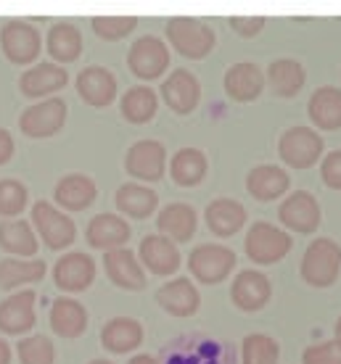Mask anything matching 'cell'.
<instances>
[{"label": "cell", "mask_w": 341, "mask_h": 364, "mask_svg": "<svg viewBox=\"0 0 341 364\" xmlns=\"http://www.w3.org/2000/svg\"><path fill=\"white\" fill-rule=\"evenodd\" d=\"M167 40L169 46L175 48L183 58H191V61H201L212 53L214 46H217V35L214 29H209L204 21L191 16H175L167 21Z\"/></svg>", "instance_id": "obj_1"}, {"label": "cell", "mask_w": 341, "mask_h": 364, "mask_svg": "<svg viewBox=\"0 0 341 364\" xmlns=\"http://www.w3.org/2000/svg\"><path fill=\"white\" fill-rule=\"evenodd\" d=\"M341 272V246L331 237H318L307 246L299 274L313 288H328Z\"/></svg>", "instance_id": "obj_2"}, {"label": "cell", "mask_w": 341, "mask_h": 364, "mask_svg": "<svg viewBox=\"0 0 341 364\" xmlns=\"http://www.w3.org/2000/svg\"><path fill=\"white\" fill-rule=\"evenodd\" d=\"M32 228L51 251H64L77 240V225L51 200L32 203Z\"/></svg>", "instance_id": "obj_3"}, {"label": "cell", "mask_w": 341, "mask_h": 364, "mask_svg": "<svg viewBox=\"0 0 341 364\" xmlns=\"http://www.w3.org/2000/svg\"><path fill=\"white\" fill-rule=\"evenodd\" d=\"M0 50L11 64L35 66L37 55L43 50V35L24 18H9L0 29Z\"/></svg>", "instance_id": "obj_4"}, {"label": "cell", "mask_w": 341, "mask_h": 364, "mask_svg": "<svg viewBox=\"0 0 341 364\" xmlns=\"http://www.w3.org/2000/svg\"><path fill=\"white\" fill-rule=\"evenodd\" d=\"M323 135H318V129L296 124L288 127L280 140H278V156L294 169H310L318 164V159H323Z\"/></svg>", "instance_id": "obj_5"}, {"label": "cell", "mask_w": 341, "mask_h": 364, "mask_svg": "<svg viewBox=\"0 0 341 364\" xmlns=\"http://www.w3.org/2000/svg\"><path fill=\"white\" fill-rule=\"evenodd\" d=\"M291 235L286 230L276 228L270 222H254L246 232V240H243V251L249 256L254 264H276L283 256L291 251Z\"/></svg>", "instance_id": "obj_6"}, {"label": "cell", "mask_w": 341, "mask_h": 364, "mask_svg": "<svg viewBox=\"0 0 341 364\" xmlns=\"http://www.w3.org/2000/svg\"><path fill=\"white\" fill-rule=\"evenodd\" d=\"M233 267H236V254L225 243H199L188 256V269L204 285L228 280Z\"/></svg>", "instance_id": "obj_7"}, {"label": "cell", "mask_w": 341, "mask_h": 364, "mask_svg": "<svg viewBox=\"0 0 341 364\" xmlns=\"http://www.w3.org/2000/svg\"><path fill=\"white\" fill-rule=\"evenodd\" d=\"M127 66L138 80H146V82L159 80V77L169 69V48H167L164 40L157 35L138 37V40L130 46Z\"/></svg>", "instance_id": "obj_8"}, {"label": "cell", "mask_w": 341, "mask_h": 364, "mask_svg": "<svg viewBox=\"0 0 341 364\" xmlns=\"http://www.w3.org/2000/svg\"><path fill=\"white\" fill-rule=\"evenodd\" d=\"M66 124V103L58 95L37 100L21 111L19 129L27 137H53Z\"/></svg>", "instance_id": "obj_9"}, {"label": "cell", "mask_w": 341, "mask_h": 364, "mask_svg": "<svg viewBox=\"0 0 341 364\" xmlns=\"http://www.w3.org/2000/svg\"><path fill=\"white\" fill-rule=\"evenodd\" d=\"M278 219H280L283 228L294 230L299 235H310L320 228L323 211H320V203L310 191H294L288 198L280 200Z\"/></svg>", "instance_id": "obj_10"}, {"label": "cell", "mask_w": 341, "mask_h": 364, "mask_svg": "<svg viewBox=\"0 0 341 364\" xmlns=\"http://www.w3.org/2000/svg\"><path fill=\"white\" fill-rule=\"evenodd\" d=\"M125 169L135 182H159L167 172V148L159 140H138L127 148Z\"/></svg>", "instance_id": "obj_11"}, {"label": "cell", "mask_w": 341, "mask_h": 364, "mask_svg": "<svg viewBox=\"0 0 341 364\" xmlns=\"http://www.w3.org/2000/svg\"><path fill=\"white\" fill-rule=\"evenodd\" d=\"M37 293L32 288L11 293L6 301H0V333L6 336H27L37 322Z\"/></svg>", "instance_id": "obj_12"}, {"label": "cell", "mask_w": 341, "mask_h": 364, "mask_svg": "<svg viewBox=\"0 0 341 364\" xmlns=\"http://www.w3.org/2000/svg\"><path fill=\"white\" fill-rule=\"evenodd\" d=\"M95 280V262L85 251H69L53 264V282L64 293H83Z\"/></svg>", "instance_id": "obj_13"}, {"label": "cell", "mask_w": 341, "mask_h": 364, "mask_svg": "<svg viewBox=\"0 0 341 364\" xmlns=\"http://www.w3.org/2000/svg\"><path fill=\"white\" fill-rule=\"evenodd\" d=\"M154 301L172 317H194L201 306V293L191 282V277H175V280L159 285Z\"/></svg>", "instance_id": "obj_14"}, {"label": "cell", "mask_w": 341, "mask_h": 364, "mask_svg": "<svg viewBox=\"0 0 341 364\" xmlns=\"http://www.w3.org/2000/svg\"><path fill=\"white\" fill-rule=\"evenodd\" d=\"M130 235H132V230H130L127 219H122L120 214H106V211L95 214L85 228V240L90 243V248H98L103 254L125 248Z\"/></svg>", "instance_id": "obj_15"}, {"label": "cell", "mask_w": 341, "mask_h": 364, "mask_svg": "<svg viewBox=\"0 0 341 364\" xmlns=\"http://www.w3.org/2000/svg\"><path fill=\"white\" fill-rule=\"evenodd\" d=\"M69 82V74L64 66L53 64V61H43V64L29 66L27 72L19 80V90L27 98H53L58 90H64Z\"/></svg>", "instance_id": "obj_16"}, {"label": "cell", "mask_w": 341, "mask_h": 364, "mask_svg": "<svg viewBox=\"0 0 341 364\" xmlns=\"http://www.w3.org/2000/svg\"><path fill=\"white\" fill-rule=\"evenodd\" d=\"M74 85H77V95L93 109H106L117 98V77L106 66H85L83 72L77 74Z\"/></svg>", "instance_id": "obj_17"}, {"label": "cell", "mask_w": 341, "mask_h": 364, "mask_svg": "<svg viewBox=\"0 0 341 364\" xmlns=\"http://www.w3.org/2000/svg\"><path fill=\"white\" fill-rule=\"evenodd\" d=\"M138 262L143 264V269H148L151 274L167 277V274H175L180 269V248L177 243L167 240L164 235H146L140 240L138 248Z\"/></svg>", "instance_id": "obj_18"}, {"label": "cell", "mask_w": 341, "mask_h": 364, "mask_svg": "<svg viewBox=\"0 0 341 364\" xmlns=\"http://www.w3.org/2000/svg\"><path fill=\"white\" fill-rule=\"evenodd\" d=\"M270 296H273L270 277L265 272H257V269H243V272H238L231 285V301L241 311L265 309Z\"/></svg>", "instance_id": "obj_19"}, {"label": "cell", "mask_w": 341, "mask_h": 364, "mask_svg": "<svg viewBox=\"0 0 341 364\" xmlns=\"http://www.w3.org/2000/svg\"><path fill=\"white\" fill-rule=\"evenodd\" d=\"M103 269H106V277L122 291H143L146 288V269L127 246L103 254Z\"/></svg>", "instance_id": "obj_20"}, {"label": "cell", "mask_w": 341, "mask_h": 364, "mask_svg": "<svg viewBox=\"0 0 341 364\" xmlns=\"http://www.w3.org/2000/svg\"><path fill=\"white\" fill-rule=\"evenodd\" d=\"M222 87L228 92V98L236 103H251L265 90V72L251 61H238L225 72Z\"/></svg>", "instance_id": "obj_21"}, {"label": "cell", "mask_w": 341, "mask_h": 364, "mask_svg": "<svg viewBox=\"0 0 341 364\" xmlns=\"http://www.w3.org/2000/svg\"><path fill=\"white\" fill-rule=\"evenodd\" d=\"M162 98L175 114H191L196 111L199 100H201V85L196 80V74L188 69H175L169 72L164 82H162Z\"/></svg>", "instance_id": "obj_22"}, {"label": "cell", "mask_w": 341, "mask_h": 364, "mask_svg": "<svg viewBox=\"0 0 341 364\" xmlns=\"http://www.w3.org/2000/svg\"><path fill=\"white\" fill-rule=\"evenodd\" d=\"M196 228H199L196 209L191 206V203H183V200L167 203L157 217L159 235H164L167 240H172V243H185V240H191V237L196 235Z\"/></svg>", "instance_id": "obj_23"}, {"label": "cell", "mask_w": 341, "mask_h": 364, "mask_svg": "<svg viewBox=\"0 0 341 364\" xmlns=\"http://www.w3.org/2000/svg\"><path fill=\"white\" fill-rule=\"evenodd\" d=\"M98 196L95 182L88 174H66L56 182V206L61 211H85L88 206H93V200Z\"/></svg>", "instance_id": "obj_24"}, {"label": "cell", "mask_w": 341, "mask_h": 364, "mask_svg": "<svg viewBox=\"0 0 341 364\" xmlns=\"http://www.w3.org/2000/svg\"><path fill=\"white\" fill-rule=\"evenodd\" d=\"M204 219L209 232L217 237H231L246 225V206L236 198H214L204 211Z\"/></svg>", "instance_id": "obj_25"}, {"label": "cell", "mask_w": 341, "mask_h": 364, "mask_svg": "<svg viewBox=\"0 0 341 364\" xmlns=\"http://www.w3.org/2000/svg\"><path fill=\"white\" fill-rule=\"evenodd\" d=\"M0 248L16 259H35L37 248H40V237H37L32 222H27V219L0 222Z\"/></svg>", "instance_id": "obj_26"}, {"label": "cell", "mask_w": 341, "mask_h": 364, "mask_svg": "<svg viewBox=\"0 0 341 364\" xmlns=\"http://www.w3.org/2000/svg\"><path fill=\"white\" fill-rule=\"evenodd\" d=\"M307 117L318 129L333 132L341 127V90L333 85H323L307 100Z\"/></svg>", "instance_id": "obj_27"}, {"label": "cell", "mask_w": 341, "mask_h": 364, "mask_svg": "<svg viewBox=\"0 0 341 364\" xmlns=\"http://www.w3.org/2000/svg\"><path fill=\"white\" fill-rule=\"evenodd\" d=\"M83 32L72 21H56L46 35V50L53 58V64H72L83 53Z\"/></svg>", "instance_id": "obj_28"}, {"label": "cell", "mask_w": 341, "mask_h": 364, "mask_svg": "<svg viewBox=\"0 0 341 364\" xmlns=\"http://www.w3.org/2000/svg\"><path fill=\"white\" fill-rule=\"evenodd\" d=\"M101 343L111 354H130L143 343V325L132 317H114L101 328Z\"/></svg>", "instance_id": "obj_29"}, {"label": "cell", "mask_w": 341, "mask_h": 364, "mask_svg": "<svg viewBox=\"0 0 341 364\" xmlns=\"http://www.w3.org/2000/svg\"><path fill=\"white\" fill-rule=\"evenodd\" d=\"M51 328L61 338H80L88 330V309L77 299L61 296L51 304Z\"/></svg>", "instance_id": "obj_30"}, {"label": "cell", "mask_w": 341, "mask_h": 364, "mask_svg": "<svg viewBox=\"0 0 341 364\" xmlns=\"http://www.w3.org/2000/svg\"><path fill=\"white\" fill-rule=\"evenodd\" d=\"M291 177L276 164H259L246 174V191L257 200H276L286 196Z\"/></svg>", "instance_id": "obj_31"}, {"label": "cell", "mask_w": 341, "mask_h": 364, "mask_svg": "<svg viewBox=\"0 0 341 364\" xmlns=\"http://www.w3.org/2000/svg\"><path fill=\"white\" fill-rule=\"evenodd\" d=\"M307 72L305 66L294 58H278L265 72V85L276 92L278 98H294L296 92L305 87Z\"/></svg>", "instance_id": "obj_32"}, {"label": "cell", "mask_w": 341, "mask_h": 364, "mask_svg": "<svg viewBox=\"0 0 341 364\" xmlns=\"http://www.w3.org/2000/svg\"><path fill=\"white\" fill-rule=\"evenodd\" d=\"M114 203H117V209L125 217L146 219L157 211L159 196L157 191H151L143 182H125L120 191H117V196H114Z\"/></svg>", "instance_id": "obj_33"}, {"label": "cell", "mask_w": 341, "mask_h": 364, "mask_svg": "<svg viewBox=\"0 0 341 364\" xmlns=\"http://www.w3.org/2000/svg\"><path fill=\"white\" fill-rule=\"evenodd\" d=\"M48 267L40 259H16L6 256L0 259V288L3 291H16L21 285H32L46 277Z\"/></svg>", "instance_id": "obj_34"}, {"label": "cell", "mask_w": 341, "mask_h": 364, "mask_svg": "<svg viewBox=\"0 0 341 364\" xmlns=\"http://www.w3.org/2000/svg\"><path fill=\"white\" fill-rule=\"evenodd\" d=\"M206 169H209V161H206V154L199 151V148H180L172 161H169V174L175 185L180 188H194L206 177Z\"/></svg>", "instance_id": "obj_35"}, {"label": "cell", "mask_w": 341, "mask_h": 364, "mask_svg": "<svg viewBox=\"0 0 341 364\" xmlns=\"http://www.w3.org/2000/svg\"><path fill=\"white\" fill-rule=\"evenodd\" d=\"M159 109V95L148 85H135L130 87L120 100L122 117L127 119L130 124H146L157 117Z\"/></svg>", "instance_id": "obj_36"}, {"label": "cell", "mask_w": 341, "mask_h": 364, "mask_svg": "<svg viewBox=\"0 0 341 364\" xmlns=\"http://www.w3.org/2000/svg\"><path fill=\"white\" fill-rule=\"evenodd\" d=\"M280 346L265 333H251L241 341V364H278Z\"/></svg>", "instance_id": "obj_37"}, {"label": "cell", "mask_w": 341, "mask_h": 364, "mask_svg": "<svg viewBox=\"0 0 341 364\" xmlns=\"http://www.w3.org/2000/svg\"><path fill=\"white\" fill-rule=\"evenodd\" d=\"M27 203H29V191L24 182L14 180V177L0 180V217L3 219L19 217L21 211L27 209Z\"/></svg>", "instance_id": "obj_38"}, {"label": "cell", "mask_w": 341, "mask_h": 364, "mask_svg": "<svg viewBox=\"0 0 341 364\" xmlns=\"http://www.w3.org/2000/svg\"><path fill=\"white\" fill-rule=\"evenodd\" d=\"M16 356L21 364H53L56 348L48 336H24L19 341Z\"/></svg>", "instance_id": "obj_39"}, {"label": "cell", "mask_w": 341, "mask_h": 364, "mask_svg": "<svg viewBox=\"0 0 341 364\" xmlns=\"http://www.w3.org/2000/svg\"><path fill=\"white\" fill-rule=\"evenodd\" d=\"M90 27L101 40L117 43V40H125L132 29L138 27V18L135 16H93Z\"/></svg>", "instance_id": "obj_40"}, {"label": "cell", "mask_w": 341, "mask_h": 364, "mask_svg": "<svg viewBox=\"0 0 341 364\" xmlns=\"http://www.w3.org/2000/svg\"><path fill=\"white\" fill-rule=\"evenodd\" d=\"M302 364H341V348L333 341L307 346L302 354Z\"/></svg>", "instance_id": "obj_41"}, {"label": "cell", "mask_w": 341, "mask_h": 364, "mask_svg": "<svg viewBox=\"0 0 341 364\" xmlns=\"http://www.w3.org/2000/svg\"><path fill=\"white\" fill-rule=\"evenodd\" d=\"M320 177L331 191H341V151H331L320 159Z\"/></svg>", "instance_id": "obj_42"}, {"label": "cell", "mask_w": 341, "mask_h": 364, "mask_svg": "<svg viewBox=\"0 0 341 364\" xmlns=\"http://www.w3.org/2000/svg\"><path fill=\"white\" fill-rule=\"evenodd\" d=\"M268 24L265 16H231L233 32H238L241 37H257Z\"/></svg>", "instance_id": "obj_43"}, {"label": "cell", "mask_w": 341, "mask_h": 364, "mask_svg": "<svg viewBox=\"0 0 341 364\" xmlns=\"http://www.w3.org/2000/svg\"><path fill=\"white\" fill-rule=\"evenodd\" d=\"M14 151H16V143H14V135H11L9 129L0 127V166L9 164L11 156H14Z\"/></svg>", "instance_id": "obj_44"}, {"label": "cell", "mask_w": 341, "mask_h": 364, "mask_svg": "<svg viewBox=\"0 0 341 364\" xmlns=\"http://www.w3.org/2000/svg\"><path fill=\"white\" fill-rule=\"evenodd\" d=\"M0 364H11V346L0 338Z\"/></svg>", "instance_id": "obj_45"}, {"label": "cell", "mask_w": 341, "mask_h": 364, "mask_svg": "<svg viewBox=\"0 0 341 364\" xmlns=\"http://www.w3.org/2000/svg\"><path fill=\"white\" fill-rule=\"evenodd\" d=\"M127 364H159V362L154 359V356H148V354H135Z\"/></svg>", "instance_id": "obj_46"}, {"label": "cell", "mask_w": 341, "mask_h": 364, "mask_svg": "<svg viewBox=\"0 0 341 364\" xmlns=\"http://www.w3.org/2000/svg\"><path fill=\"white\" fill-rule=\"evenodd\" d=\"M333 343L341 348V317L336 319V325H333Z\"/></svg>", "instance_id": "obj_47"}, {"label": "cell", "mask_w": 341, "mask_h": 364, "mask_svg": "<svg viewBox=\"0 0 341 364\" xmlns=\"http://www.w3.org/2000/svg\"><path fill=\"white\" fill-rule=\"evenodd\" d=\"M90 364H111V362H106V359H93Z\"/></svg>", "instance_id": "obj_48"}]
</instances>
